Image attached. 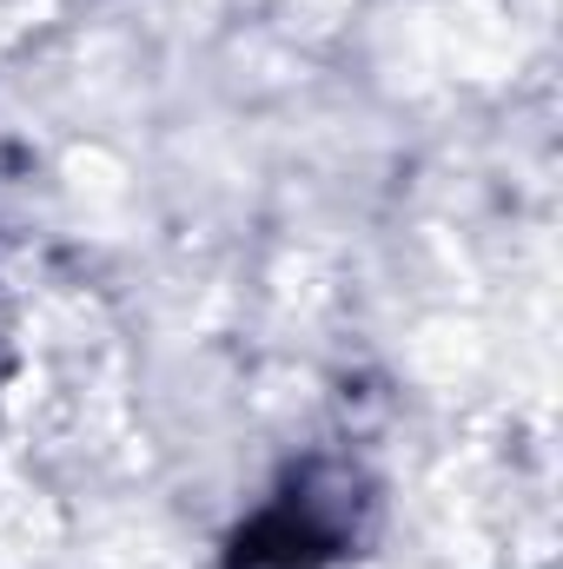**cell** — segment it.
<instances>
[{
	"instance_id": "cell-1",
	"label": "cell",
	"mask_w": 563,
	"mask_h": 569,
	"mask_svg": "<svg viewBox=\"0 0 563 569\" xmlns=\"http://www.w3.org/2000/svg\"><path fill=\"white\" fill-rule=\"evenodd\" d=\"M372 483L345 457H305L226 537V569H332L365 543Z\"/></svg>"
}]
</instances>
